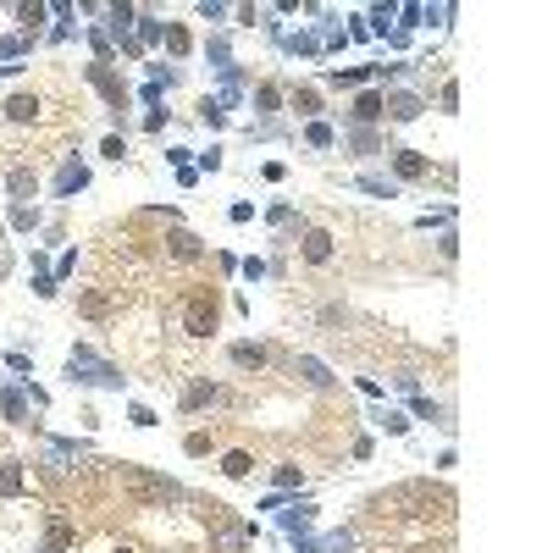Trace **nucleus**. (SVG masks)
<instances>
[{"instance_id":"6ab92c4d","label":"nucleus","mask_w":553,"mask_h":553,"mask_svg":"<svg viewBox=\"0 0 553 553\" xmlns=\"http://www.w3.org/2000/svg\"><path fill=\"white\" fill-rule=\"evenodd\" d=\"M116 553H133V547H116Z\"/></svg>"},{"instance_id":"0eeeda50","label":"nucleus","mask_w":553,"mask_h":553,"mask_svg":"<svg viewBox=\"0 0 553 553\" xmlns=\"http://www.w3.org/2000/svg\"><path fill=\"white\" fill-rule=\"evenodd\" d=\"M293 371H299V377H304V382H310V388H326V382H332V377H326V365H321V359H293Z\"/></svg>"},{"instance_id":"dca6fc26","label":"nucleus","mask_w":553,"mask_h":553,"mask_svg":"<svg viewBox=\"0 0 553 553\" xmlns=\"http://www.w3.org/2000/svg\"><path fill=\"white\" fill-rule=\"evenodd\" d=\"M12 194H34V171H12Z\"/></svg>"},{"instance_id":"ddd939ff","label":"nucleus","mask_w":553,"mask_h":553,"mask_svg":"<svg viewBox=\"0 0 553 553\" xmlns=\"http://www.w3.org/2000/svg\"><path fill=\"white\" fill-rule=\"evenodd\" d=\"M249 465H255V459H249L244 448H233V454L222 459V470H227V476H249Z\"/></svg>"},{"instance_id":"f3484780","label":"nucleus","mask_w":553,"mask_h":553,"mask_svg":"<svg viewBox=\"0 0 553 553\" xmlns=\"http://www.w3.org/2000/svg\"><path fill=\"white\" fill-rule=\"evenodd\" d=\"M382 426H388V432H410V421H404L399 410H388V415H382Z\"/></svg>"},{"instance_id":"6e6552de","label":"nucleus","mask_w":553,"mask_h":553,"mask_svg":"<svg viewBox=\"0 0 553 553\" xmlns=\"http://www.w3.org/2000/svg\"><path fill=\"white\" fill-rule=\"evenodd\" d=\"M166 244H171V255H177V260H200V238H194V233H171Z\"/></svg>"},{"instance_id":"1a4fd4ad","label":"nucleus","mask_w":553,"mask_h":553,"mask_svg":"<svg viewBox=\"0 0 553 553\" xmlns=\"http://www.w3.org/2000/svg\"><path fill=\"white\" fill-rule=\"evenodd\" d=\"M388 111H393L399 122H415V116H421V100H415V94H393V100H388Z\"/></svg>"},{"instance_id":"2eb2a0df","label":"nucleus","mask_w":553,"mask_h":553,"mask_svg":"<svg viewBox=\"0 0 553 553\" xmlns=\"http://www.w3.org/2000/svg\"><path fill=\"white\" fill-rule=\"evenodd\" d=\"M0 487H6V492H23V470L6 465V470H0Z\"/></svg>"},{"instance_id":"f03ea898","label":"nucleus","mask_w":553,"mask_h":553,"mask_svg":"<svg viewBox=\"0 0 553 553\" xmlns=\"http://www.w3.org/2000/svg\"><path fill=\"white\" fill-rule=\"evenodd\" d=\"M122 487H127V492H138L144 503H166V498H177V487H171V481H155V476H144V470H122Z\"/></svg>"},{"instance_id":"f257e3e1","label":"nucleus","mask_w":553,"mask_h":553,"mask_svg":"<svg viewBox=\"0 0 553 553\" xmlns=\"http://www.w3.org/2000/svg\"><path fill=\"white\" fill-rule=\"evenodd\" d=\"M182 326H189V337H211V332H216V293H194Z\"/></svg>"},{"instance_id":"423d86ee","label":"nucleus","mask_w":553,"mask_h":553,"mask_svg":"<svg viewBox=\"0 0 553 553\" xmlns=\"http://www.w3.org/2000/svg\"><path fill=\"white\" fill-rule=\"evenodd\" d=\"M233 365H244V371H260V365H266V348H260V343H238V348H233Z\"/></svg>"},{"instance_id":"f8f14e48","label":"nucleus","mask_w":553,"mask_h":553,"mask_svg":"<svg viewBox=\"0 0 553 553\" xmlns=\"http://www.w3.org/2000/svg\"><path fill=\"white\" fill-rule=\"evenodd\" d=\"M399 171H404V177H426V160H421L415 149H399Z\"/></svg>"},{"instance_id":"a211bd4d","label":"nucleus","mask_w":553,"mask_h":553,"mask_svg":"<svg viewBox=\"0 0 553 553\" xmlns=\"http://www.w3.org/2000/svg\"><path fill=\"white\" fill-rule=\"evenodd\" d=\"M410 553H448V547H410Z\"/></svg>"},{"instance_id":"7ed1b4c3","label":"nucleus","mask_w":553,"mask_h":553,"mask_svg":"<svg viewBox=\"0 0 553 553\" xmlns=\"http://www.w3.org/2000/svg\"><path fill=\"white\" fill-rule=\"evenodd\" d=\"M304 260H315V266H321V260H332V233L310 227V233H304Z\"/></svg>"},{"instance_id":"39448f33","label":"nucleus","mask_w":553,"mask_h":553,"mask_svg":"<svg viewBox=\"0 0 553 553\" xmlns=\"http://www.w3.org/2000/svg\"><path fill=\"white\" fill-rule=\"evenodd\" d=\"M6 116H12V122H34V116H39V100H34V94H12V100H6Z\"/></svg>"},{"instance_id":"9d476101","label":"nucleus","mask_w":553,"mask_h":553,"mask_svg":"<svg viewBox=\"0 0 553 553\" xmlns=\"http://www.w3.org/2000/svg\"><path fill=\"white\" fill-rule=\"evenodd\" d=\"M89 78H94V83H100V89H105V100H111V105H122V83H116V78H111V72H105V67H94V72H89Z\"/></svg>"},{"instance_id":"9b49d317","label":"nucleus","mask_w":553,"mask_h":553,"mask_svg":"<svg viewBox=\"0 0 553 553\" xmlns=\"http://www.w3.org/2000/svg\"><path fill=\"white\" fill-rule=\"evenodd\" d=\"M354 116H359V122H377V116H382V100H377V94H359V100H354Z\"/></svg>"},{"instance_id":"20e7f679","label":"nucleus","mask_w":553,"mask_h":553,"mask_svg":"<svg viewBox=\"0 0 553 553\" xmlns=\"http://www.w3.org/2000/svg\"><path fill=\"white\" fill-rule=\"evenodd\" d=\"M211 399H216V388H211L205 377H200V382H189V393H182V415H194V410H205Z\"/></svg>"},{"instance_id":"4468645a","label":"nucleus","mask_w":553,"mask_h":553,"mask_svg":"<svg viewBox=\"0 0 553 553\" xmlns=\"http://www.w3.org/2000/svg\"><path fill=\"white\" fill-rule=\"evenodd\" d=\"M83 315H94V321L111 315V299H105V293H83Z\"/></svg>"}]
</instances>
